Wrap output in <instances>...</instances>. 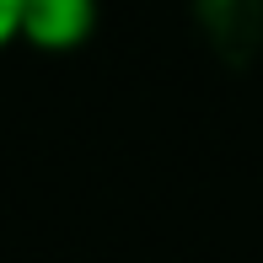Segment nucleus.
<instances>
[{"instance_id": "obj_2", "label": "nucleus", "mask_w": 263, "mask_h": 263, "mask_svg": "<svg viewBox=\"0 0 263 263\" xmlns=\"http://www.w3.org/2000/svg\"><path fill=\"white\" fill-rule=\"evenodd\" d=\"M16 22H22V0H0V49L16 43Z\"/></svg>"}, {"instance_id": "obj_1", "label": "nucleus", "mask_w": 263, "mask_h": 263, "mask_svg": "<svg viewBox=\"0 0 263 263\" xmlns=\"http://www.w3.org/2000/svg\"><path fill=\"white\" fill-rule=\"evenodd\" d=\"M97 22H102L97 0H22L16 43L38 54H76L81 43H91Z\"/></svg>"}]
</instances>
